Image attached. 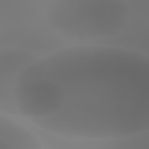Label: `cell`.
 Segmentation results:
<instances>
[{"label":"cell","mask_w":149,"mask_h":149,"mask_svg":"<svg viewBox=\"0 0 149 149\" xmlns=\"http://www.w3.org/2000/svg\"><path fill=\"white\" fill-rule=\"evenodd\" d=\"M2 109L33 128L79 142L149 133V54L107 42H74L26 61Z\"/></svg>","instance_id":"cell-1"},{"label":"cell","mask_w":149,"mask_h":149,"mask_svg":"<svg viewBox=\"0 0 149 149\" xmlns=\"http://www.w3.org/2000/svg\"><path fill=\"white\" fill-rule=\"evenodd\" d=\"M47 26L72 42H105L116 37L130 21L126 0H51Z\"/></svg>","instance_id":"cell-2"},{"label":"cell","mask_w":149,"mask_h":149,"mask_svg":"<svg viewBox=\"0 0 149 149\" xmlns=\"http://www.w3.org/2000/svg\"><path fill=\"white\" fill-rule=\"evenodd\" d=\"M28 126L21 116L0 107V149H37L40 140Z\"/></svg>","instance_id":"cell-3"}]
</instances>
